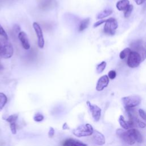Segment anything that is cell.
<instances>
[{
	"mask_svg": "<svg viewBox=\"0 0 146 146\" xmlns=\"http://www.w3.org/2000/svg\"><path fill=\"white\" fill-rule=\"evenodd\" d=\"M107 63L105 61H103L101 63H100L99 64H98L96 66V70L98 74H100L102 72H103V71L104 70V69L106 68Z\"/></svg>",
	"mask_w": 146,
	"mask_h": 146,
	"instance_id": "obj_21",
	"label": "cell"
},
{
	"mask_svg": "<svg viewBox=\"0 0 146 146\" xmlns=\"http://www.w3.org/2000/svg\"><path fill=\"white\" fill-rule=\"evenodd\" d=\"M0 36H1L3 39H5L6 40H8V35L4 30V29L2 27V26L0 25Z\"/></svg>",
	"mask_w": 146,
	"mask_h": 146,
	"instance_id": "obj_25",
	"label": "cell"
},
{
	"mask_svg": "<svg viewBox=\"0 0 146 146\" xmlns=\"http://www.w3.org/2000/svg\"><path fill=\"white\" fill-rule=\"evenodd\" d=\"M90 19L89 18H87L84 19H83L80 21L79 26V31H82L86 29H87L90 24Z\"/></svg>",
	"mask_w": 146,
	"mask_h": 146,
	"instance_id": "obj_16",
	"label": "cell"
},
{
	"mask_svg": "<svg viewBox=\"0 0 146 146\" xmlns=\"http://www.w3.org/2000/svg\"><path fill=\"white\" fill-rule=\"evenodd\" d=\"M18 37L23 48L25 50H29L30 48V44L26 33L24 31H21L18 34Z\"/></svg>",
	"mask_w": 146,
	"mask_h": 146,
	"instance_id": "obj_12",
	"label": "cell"
},
{
	"mask_svg": "<svg viewBox=\"0 0 146 146\" xmlns=\"http://www.w3.org/2000/svg\"><path fill=\"white\" fill-rule=\"evenodd\" d=\"M2 68V66L1 65H0V70H1Z\"/></svg>",
	"mask_w": 146,
	"mask_h": 146,
	"instance_id": "obj_36",
	"label": "cell"
},
{
	"mask_svg": "<svg viewBox=\"0 0 146 146\" xmlns=\"http://www.w3.org/2000/svg\"><path fill=\"white\" fill-rule=\"evenodd\" d=\"M92 140L95 144L98 145H103L106 143L104 136L100 132L95 130L92 134Z\"/></svg>",
	"mask_w": 146,
	"mask_h": 146,
	"instance_id": "obj_11",
	"label": "cell"
},
{
	"mask_svg": "<svg viewBox=\"0 0 146 146\" xmlns=\"http://www.w3.org/2000/svg\"><path fill=\"white\" fill-rule=\"evenodd\" d=\"M143 62L140 55L134 51H132L128 56L127 65L130 68H136L138 67L140 63Z\"/></svg>",
	"mask_w": 146,
	"mask_h": 146,
	"instance_id": "obj_5",
	"label": "cell"
},
{
	"mask_svg": "<svg viewBox=\"0 0 146 146\" xmlns=\"http://www.w3.org/2000/svg\"><path fill=\"white\" fill-rule=\"evenodd\" d=\"M55 134V130L54 129L52 128V127H50V129H49V131H48V136L49 137L51 138L54 136Z\"/></svg>",
	"mask_w": 146,
	"mask_h": 146,
	"instance_id": "obj_31",
	"label": "cell"
},
{
	"mask_svg": "<svg viewBox=\"0 0 146 146\" xmlns=\"http://www.w3.org/2000/svg\"><path fill=\"white\" fill-rule=\"evenodd\" d=\"M13 30L15 33H17L18 34L21 32V28L19 25H15L13 27Z\"/></svg>",
	"mask_w": 146,
	"mask_h": 146,
	"instance_id": "obj_32",
	"label": "cell"
},
{
	"mask_svg": "<svg viewBox=\"0 0 146 146\" xmlns=\"http://www.w3.org/2000/svg\"><path fill=\"white\" fill-rule=\"evenodd\" d=\"M116 135L120 137L124 142L129 145H133L135 143V140L131 136V135L127 131H124L121 129H117L116 130Z\"/></svg>",
	"mask_w": 146,
	"mask_h": 146,
	"instance_id": "obj_9",
	"label": "cell"
},
{
	"mask_svg": "<svg viewBox=\"0 0 146 146\" xmlns=\"http://www.w3.org/2000/svg\"><path fill=\"white\" fill-rule=\"evenodd\" d=\"M94 129L92 126L90 124H83L79 125L72 131V133L74 136L82 137L92 135L94 133Z\"/></svg>",
	"mask_w": 146,
	"mask_h": 146,
	"instance_id": "obj_1",
	"label": "cell"
},
{
	"mask_svg": "<svg viewBox=\"0 0 146 146\" xmlns=\"http://www.w3.org/2000/svg\"><path fill=\"white\" fill-rule=\"evenodd\" d=\"M133 10V6L132 5H129L128 7L126 9V10L124 11V17L125 18H128L131 15L132 11Z\"/></svg>",
	"mask_w": 146,
	"mask_h": 146,
	"instance_id": "obj_23",
	"label": "cell"
},
{
	"mask_svg": "<svg viewBox=\"0 0 146 146\" xmlns=\"http://www.w3.org/2000/svg\"><path fill=\"white\" fill-rule=\"evenodd\" d=\"M86 104L88 108L89 111H90L92 115V118L94 120V121L96 122L98 121L101 117V108L95 104H92L89 101H87Z\"/></svg>",
	"mask_w": 146,
	"mask_h": 146,
	"instance_id": "obj_6",
	"label": "cell"
},
{
	"mask_svg": "<svg viewBox=\"0 0 146 146\" xmlns=\"http://www.w3.org/2000/svg\"><path fill=\"white\" fill-rule=\"evenodd\" d=\"M13 53L14 49L10 42L5 39L0 40V57L8 59L13 56Z\"/></svg>",
	"mask_w": 146,
	"mask_h": 146,
	"instance_id": "obj_2",
	"label": "cell"
},
{
	"mask_svg": "<svg viewBox=\"0 0 146 146\" xmlns=\"http://www.w3.org/2000/svg\"><path fill=\"white\" fill-rule=\"evenodd\" d=\"M119 122L120 126L124 129H128L129 128L128 121L124 119V117L123 115H120L119 117Z\"/></svg>",
	"mask_w": 146,
	"mask_h": 146,
	"instance_id": "obj_19",
	"label": "cell"
},
{
	"mask_svg": "<svg viewBox=\"0 0 146 146\" xmlns=\"http://www.w3.org/2000/svg\"><path fill=\"white\" fill-rule=\"evenodd\" d=\"M121 102L124 108H134L140 104L141 99L138 95H131L122 98Z\"/></svg>",
	"mask_w": 146,
	"mask_h": 146,
	"instance_id": "obj_3",
	"label": "cell"
},
{
	"mask_svg": "<svg viewBox=\"0 0 146 146\" xmlns=\"http://www.w3.org/2000/svg\"><path fill=\"white\" fill-rule=\"evenodd\" d=\"M112 10L109 9H105L101 12H100L97 15H96V18L98 19H102L104 18L105 17H107L109 15H110L112 13Z\"/></svg>",
	"mask_w": 146,
	"mask_h": 146,
	"instance_id": "obj_15",
	"label": "cell"
},
{
	"mask_svg": "<svg viewBox=\"0 0 146 146\" xmlns=\"http://www.w3.org/2000/svg\"><path fill=\"white\" fill-rule=\"evenodd\" d=\"M7 98L6 95L0 92V111H1L4 108L5 106L7 103Z\"/></svg>",
	"mask_w": 146,
	"mask_h": 146,
	"instance_id": "obj_18",
	"label": "cell"
},
{
	"mask_svg": "<svg viewBox=\"0 0 146 146\" xmlns=\"http://www.w3.org/2000/svg\"><path fill=\"white\" fill-rule=\"evenodd\" d=\"M10 128L11 132L13 134L15 135L17 133V128H16V125L15 123H10Z\"/></svg>",
	"mask_w": 146,
	"mask_h": 146,
	"instance_id": "obj_27",
	"label": "cell"
},
{
	"mask_svg": "<svg viewBox=\"0 0 146 146\" xmlns=\"http://www.w3.org/2000/svg\"><path fill=\"white\" fill-rule=\"evenodd\" d=\"M130 46L132 51L137 52L140 55L142 61L144 60L146 58V48L143 46L140 40H137L132 43Z\"/></svg>",
	"mask_w": 146,
	"mask_h": 146,
	"instance_id": "obj_7",
	"label": "cell"
},
{
	"mask_svg": "<svg viewBox=\"0 0 146 146\" xmlns=\"http://www.w3.org/2000/svg\"><path fill=\"white\" fill-rule=\"evenodd\" d=\"M33 118H34V121H35L36 122H40L43 120L44 116L40 113H36L34 116Z\"/></svg>",
	"mask_w": 146,
	"mask_h": 146,
	"instance_id": "obj_24",
	"label": "cell"
},
{
	"mask_svg": "<svg viewBox=\"0 0 146 146\" xmlns=\"http://www.w3.org/2000/svg\"><path fill=\"white\" fill-rule=\"evenodd\" d=\"M136 125H137L138 127H139L140 128H144L146 127L145 123L144 122L138 119L136 120Z\"/></svg>",
	"mask_w": 146,
	"mask_h": 146,
	"instance_id": "obj_29",
	"label": "cell"
},
{
	"mask_svg": "<svg viewBox=\"0 0 146 146\" xmlns=\"http://www.w3.org/2000/svg\"><path fill=\"white\" fill-rule=\"evenodd\" d=\"M129 5V2L128 0H120L116 3V6L119 11H125Z\"/></svg>",
	"mask_w": 146,
	"mask_h": 146,
	"instance_id": "obj_14",
	"label": "cell"
},
{
	"mask_svg": "<svg viewBox=\"0 0 146 146\" xmlns=\"http://www.w3.org/2000/svg\"><path fill=\"white\" fill-rule=\"evenodd\" d=\"M116 73L115 70H111L108 73V76L110 79H114L116 78Z\"/></svg>",
	"mask_w": 146,
	"mask_h": 146,
	"instance_id": "obj_26",
	"label": "cell"
},
{
	"mask_svg": "<svg viewBox=\"0 0 146 146\" xmlns=\"http://www.w3.org/2000/svg\"><path fill=\"white\" fill-rule=\"evenodd\" d=\"M63 146H71L70 145V144L68 143V141H67V140L64 142V143H63Z\"/></svg>",
	"mask_w": 146,
	"mask_h": 146,
	"instance_id": "obj_35",
	"label": "cell"
},
{
	"mask_svg": "<svg viewBox=\"0 0 146 146\" xmlns=\"http://www.w3.org/2000/svg\"><path fill=\"white\" fill-rule=\"evenodd\" d=\"M33 27L35 30V32L36 36H37L38 46L40 48H43L44 46V38H43L42 30L40 25L36 22L33 23Z\"/></svg>",
	"mask_w": 146,
	"mask_h": 146,
	"instance_id": "obj_8",
	"label": "cell"
},
{
	"mask_svg": "<svg viewBox=\"0 0 146 146\" xmlns=\"http://www.w3.org/2000/svg\"><path fill=\"white\" fill-rule=\"evenodd\" d=\"M109 78L107 75H103L101 76L98 80L96 86V90L98 91H101L103 90L106 87H107L109 83Z\"/></svg>",
	"mask_w": 146,
	"mask_h": 146,
	"instance_id": "obj_10",
	"label": "cell"
},
{
	"mask_svg": "<svg viewBox=\"0 0 146 146\" xmlns=\"http://www.w3.org/2000/svg\"><path fill=\"white\" fill-rule=\"evenodd\" d=\"M117 27V22L115 18H108L107 19L104 26V33L108 35H113L115 34Z\"/></svg>",
	"mask_w": 146,
	"mask_h": 146,
	"instance_id": "obj_4",
	"label": "cell"
},
{
	"mask_svg": "<svg viewBox=\"0 0 146 146\" xmlns=\"http://www.w3.org/2000/svg\"><path fill=\"white\" fill-rule=\"evenodd\" d=\"M67 141L71 146H87L86 144L76 139H68L67 140Z\"/></svg>",
	"mask_w": 146,
	"mask_h": 146,
	"instance_id": "obj_17",
	"label": "cell"
},
{
	"mask_svg": "<svg viewBox=\"0 0 146 146\" xmlns=\"http://www.w3.org/2000/svg\"><path fill=\"white\" fill-rule=\"evenodd\" d=\"M18 114L17 113H14L11 115H10L9 117H7L6 119V121H7L9 123H15L17 120L18 119Z\"/></svg>",
	"mask_w": 146,
	"mask_h": 146,
	"instance_id": "obj_22",
	"label": "cell"
},
{
	"mask_svg": "<svg viewBox=\"0 0 146 146\" xmlns=\"http://www.w3.org/2000/svg\"><path fill=\"white\" fill-rule=\"evenodd\" d=\"M62 128H63V129H70V127H68V124L66 123L63 124Z\"/></svg>",
	"mask_w": 146,
	"mask_h": 146,
	"instance_id": "obj_34",
	"label": "cell"
},
{
	"mask_svg": "<svg viewBox=\"0 0 146 146\" xmlns=\"http://www.w3.org/2000/svg\"><path fill=\"white\" fill-rule=\"evenodd\" d=\"M138 112H139V114L140 116L143 120L146 121V113H145V112L143 109H139Z\"/></svg>",
	"mask_w": 146,
	"mask_h": 146,
	"instance_id": "obj_28",
	"label": "cell"
},
{
	"mask_svg": "<svg viewBox=\"0 0 146 146\" xmlns=\"http://www.w3.org/2000/svg\"><path fill=\"white\" fill-rule=\"evenodd\" d=\"M107 19H100V21H97L96 22H95L94 24V27H96L100 25H101L102 24L104 23H106Z\"/></svg>",
	"mask_w": 146,
	"mask_h": 146,
	"instance_id": "obj_30",
	"label": "cell"
},
{
	"mask_svg": "<svg viewBox=\"0 0 146 146\" xmlns=\"http://www.w3.org/2000/svg\"><path fill=\"white\" fill-rule=\"evenodd\" d=\"M134 1L136 2V3L138 5H140L143 4L145 1V0H134Z\"/></svg>",
	"mask_w": 146,
	"mask_h": 146,
	"instance_id": "obj_33",
	"label": "cell"
},
{
	"mask_svg": "<svg viewBox=\"0 0 146 146\" xmlns=\"http://www.w3.org/2000/svg\"><path fill=\"white\" fill-rule=\"evenodd\" d=\"M131 49L130 48H125L123 50H122L119 54V57L121 59H123L125 58L127 56H128L129 54L131 52Z\"/></svg>",
	"mask_w": 146,
	"mask_h": 146,
	"instance_id": "obj_20",
	"label": "cell"
},
{
	"mask_svg": "<svg viewBox=\"0 0 146 146\" xmlns=\"http://www.w3.org/2000/svg\"><path fill=\"white\" fill-rule=\"evenodd\" d=\"M129 133L131 135V136L133 138L135 141L140 143L143 141V137L141 135L140 132L136 128H131L128 130Z\"/></svg>",
	"mask_w": 146,
	"mask_h": 146,
	"instance_id": "obj_13",
	"label": "cell"
}]
</instances>
